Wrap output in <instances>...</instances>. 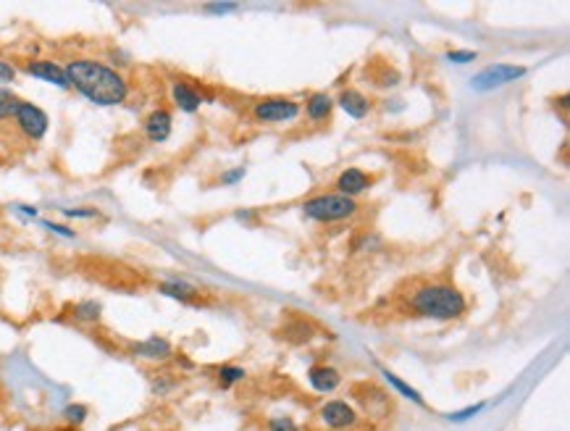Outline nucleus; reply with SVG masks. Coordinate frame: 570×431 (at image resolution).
I'll use <instances>...</instances> for the list:
<instances>
[{
  "label": "nucleus",
  "instance_id": "obj_1",
  "mask_svg": "<svg viewBox=\"0 0 570 431\" xmlns=\"http://www.w3.org/2000/svg\"><path fill=\"white\" fill-rule=\"evenodd\" d=\"M66 76L71 87H76L87 100L98 103V105H119L129 92L119 71H113L110 66H103L98 61H87V58L71 61L66 66Z\"/></svg>",
  "mask_w": 570,
  "mask_h": 431
},
{
  "label": "nucleus",
  "instance_id": "obj_2",
  "mask_svg": "<svg viewBox=\"0 0 570 431\" xmlns=\"http://www.w3.org/2000/svg\"><path fill=\"white\" fill-rule=\"evenodd\" d=\"M413 308L426 318L450 321L465 313V297L450 285H431L413 294Z\"/></svg>",
  "mask_w": 570,
  "mask_h": 431
},
{
  "label": "nucleus",
  "instance_id": "obj_3",
  "mask_svg": "<svg viewBox=\"0 0 570 431\" xmlns=\"http://www.w3.org/2000/svg\"><path fill=\"white\" fill-rule=\"evenodd\" d=\"M303 213L313 221H342L358 213V202L344 195H318L303 202Z\"/></svg>",
  "mask_w": 570,
  "mask_h": 431
},
{
  "label": "nucleus",
  "instance_id": "obj_4",
  "mask_svg": "<svg viewBox=\"0 0 570 431\" xmlns=\"http://www.w3.org/2000/svg\"><path fill=\"white\" fill-rule=\"evenodd\" d=\"M520 76H525L523 66L494 64V66H487L484 71H478L476 76L470 79V90L492 92V90H499V87H505V84L515 82V79H520Z\"/></svg>",
  "mask_w": 570,
  "mask_h": 431
},
{
  "label": "nucleus",
  "instance_id": "obj_5",
  "mask_svg": "<svg viewBox=\"0 0 570 431\" xmlns=\"http://www.w3.org/2000/svg\"><path fill=\"white\" fill-rule=\"evenodd\" d=\"M252 116L263 124H284V121H294L300 116V105L294 100H281V98H271V100L257 103L252 108Z\"/></svg>",
  "mask_w": 570,
  "mask_h": 431
},
{
  "label": "nucleus",
  "instance_id": "obj_6",
  "mask_svg": "<svg viewBox=\"0 0 570 431\" xmlns=\"http://www.w3.org/2000/svg\"><path fill=\"white\" fill-rule=\"evenodd\" d=\"M16 121H18V127H21V132H24L29 139L45 137V132H47L45 110H40L37 105H32V103H21V105H18Z\"/></svg>",
  "mask_w": 570,
  "mask_h": 431
},
{
  "label": "nucleus",
  "instance_id": "obj_7",
  "mask_svg": "<svg viewBox=\"0 0 570 431\" xmlns=\"http://www.w3.org/2000/svg\"><path fill=\"white\" fill-rule=\"evenodd\" d=\"M321 421L329 429H352L358 423V413L344 400H331L321 408Z\"/></svg>",
  "mask_w": 570,
  "mask_h": 431
},
{
  "label": "nucleus",
  "instance_id": "obj_8",
  "mask_svg": "<svg viewBox=\"0 0 570 431\" xmlns=\"http://www.w3.org/2000/svg\"><path fill=\"white\" fill-rule=\"evenodd\" d=\"M27 71L37 79H42V82H50L55 87H61V90H69L71 82H69V76H66V69H61L58 64L53 61H32L27 66Z\"/></svg>",
  "mask_w": 570,
  "mask_h": 431
},
{
  "label": "nucleus",
  "instance_id": "obj_9",
  "mask_svg": "<svg viewBox=\"0 0 570 431\" xmlns=\"http://www.w3.org/2000/svg\"><path fill=\"white\" fill-rule=\"evenodd\" d=\"M368 187H371V179H368V174L360 171V168H347V171H342L339 179H337V190H339V195H344V197H355V195L366 192Z\"/></svg>",
  "mask_w": 570,
  "mask_h": 431
},
{
  "label": "nucleus",
  "instance_id": "obj_10",
  "mask_svg": "<svg viewBox=\"0 0 570 431\" xmlns=\"http://www.w3.org/2000/svg\"><path fill=\"white\" fill-rule=\"evenodd\" d=\"M145 134L150 142H163L171 134V113L163 108L153 110L145 121Z\"/></svg>",
  "mask_w": 570,
  "mask_h": 431
},
{
  "label": "nucleus",
  "instance_id": "obj_11",
  "mask_svg": "<svg viewBox=\"0 0 570 431\" xmlns=\"http://www.w3.org/2000/svg\"><path fill=\"white\" fill-rule=\"evenodd\" d=\"M308 381H310V386L315 392H334V389L339 386L342 377H339V371L331 366H313L310 371H308Z\"/></svg>",
  "mask_w": 570,
  "mask_h": 431
},
{
  "label": "nucleus",
  "instance_id": "obj_12",
  "mask_svg": "<svg viewBox=\"0 0 570 431\" xmlns=\"http://www.w3.org/2000/svg\"><path fill=\"white\" fill-rule=\"evenodd\" d=\"M339 105L344 108V113L347 116H352V119H363L368 113V108H371V103H368L366 95H360L358 90H344L339 95Z\"/></svg>",
  "mask_w": 570,
  "mask_h": 431
},
{
  "label": "nucleus",
  "instance_id": "obj_13",
  "mask_svg": "<svg viewBox=\"0 0 570 431\" xmlns=\"http://www.w3.org/2000/svg\"><path fill=\"white\" fill-rule=\"evenodd\" d=\"M171 95H174L176 105H179L182 110H187V113H194V110L200 108V103H202L200 92L192 90L190 84H184V82H176L174 90H171Z\"/></svg>",
  "mask_w": 570,
  "mask_h": 431
},
{
  "label": "nucleus",
  "instance_id": "obj_14",
  "mask_svg": "<svg viewBox=\"0 0 570 431\" xmlns=\"http://www.w3.org/2000/svg\"><path fill=\"white\" fill-rule=\"evenodd\" d=\"M134 352H137V355H142V358H150V360H165L168 355H171V345H168L165 340H158V337H153V340L134 345Z\"/></svg>",
  "mask_w": 570,
  "mask_h": 431
},
{
  "label": "nucleus",
  "instance_id": "obj_15",
  "mask_svg": "<svg viewBox=\"0 0 570 431\" xmlns=\"http://www.w3.org/2000/svg\"><path fill=\"white\" fill-rule=\"evenodd\" d=\"M331 105H334V100H331L329 95L318 92V95H313L310 100H308V116L313 121H323L331 113Z\"/></svg>",
  "mask_w": 570,
  "mask_h": 431
},
{
  "label": "nucleus",
  "instance_id": "obj_16",
  "mask_svg": "<svg viewBox=\"0 0 570 431\" xmlns=\"http://www.w3.org/2000/svg\"><path fill=\"white\" fill-rule=\"evenodd\" d=\"M284 337L289 342H294V345H303V342H308L313 337V326L305 321H292L284 326Z\"/></svg>",
  "mask_w": 570,
  "mask_h": 431
},
{
  "label": "nucleus",
  "instance_id": "obj_17",
  "mask_svg": "<svg viewBox=\"0 0 570 431\" xmlns=\"http://www.w3.org/2000/svg\"><path fill=\"white\" fill-rule=\"evenodd\" d=\"M21 98H16L11 90H0V121L3 119H16L18 105H21Z\"/></svg>",
  "mask_w": 570,
  "mask_h": 431
},
{
  "label": "nucleus",
  "instance_id": "obj_18",
  "mask_svg": "<svg viewBox=\"0 0 570 431\" xmlns=\"http://www.w3.org/2000/svg\"><path fill=\"white\" fill-rule=\"evenodd\" d=\"M161 292L168 294V297H176L182 303H190L194 297V287L182 285V282H165V285H161Z\"/></svg>",
  "mask_w": 570,
  "mask_h": 431
},
{
  "label": "nucleus",
  "instance_id": "obj_19",
  "mask_svg": "<svg viewBox=\"0 0 570 431\" xmlns=\"http://www.w3.org/2000/svg\"><path fill=\"white\" fill-rule=\"evenodd\" d=\"M384 377H386V381H389V384L395 386L397 392H400V395L402 397H407V400H413V403H418V405H423V397L418 395V392H415L413 386H407L402 381V379H397L395 374H389V371H384Z\"/></svg>",
  "mask_w": 570,
  "mask_h": 431
},
{
  "label": "nucleus",
  "instance_id": "obj_20",
  "mask_svg": "<svg viewBox=\"0 0 570 431\" xmlns=\"http://www.w3.org/2000/svg\"><path fill=\"white\" fill-rule=\"evenodd\" d=\"M245 379V368L239 366H221L219 368V384L221 386H231Z\"/></svg>",
  "mask_w": 570,
  "mask_h": 431
},
{
  "label": "nucleus",
  "instance_id": "obj_21",
  "mask_svg": "<svg viewBox=\"0 0 570 431\" xmlns=\"http://www.w3.org/2000/svg\"><path fill=\"white\" fill-rule=\"evenodd\" d=\"M74 316L79 318V321H98L100 318V303H79L76 305V311H74Z\"/></svg>",
  "mask_w": 570,
  "mask_h": 431
},
{
  "label": "nucleus",
  "instance_id": "obj_22",
  "mask_svg": "<svg viewBox=\"0 0 570 431\" xmlns=\"http://www.w3.org/2000/svg\"><path fill=\"white\" fill-rule=\"evenodd\" d=\"M268 431H300V426L286 415H276V418L268 421Z\"/></svg>",
  "mask_w": 570,
  "mask_h": 431
},
{
  "label": "nucleus",
  "instance_id": "obj_23",
  "mask_svg": "<svg viewBox=\"0 0 570 431\" xmlns=\"http://www.w3.org/2000/svg\"><path fill=\"white\" fill-rule=\"evenodd\" d=\"M64 415L69 423H82L84 418H87V408H84V405H69L64 410Z\"/></svg>",
  "mask_w": 570,
  "mask_h": 431
},
{
  "label": "nucleus",
  "instance_id": "obj_24",
  "mask_svg": "<svg viewBox=\"0 0 570 431\" xmlns=\"http://www.w3.org/2000/svg\"><path fill=\"white\" fill-rule=\"evenodd\" d=\"M473 58H476L473 50H452V53H447V61H452V64H470Z\"/></svg>",
  "mask_w": 570,
  "mask_h": 431
},
{
  "label": "nucleus",
  "instance_id": "obj_25",
  "mask_svg": "<svg viewBox=\"0 0 570 431\" xmlns=\"http://www.w3.org/2000/svg\"><path fill=\"white\" fill-rule=\"evenodd\" d=\"M484 410V403H478V405H473V408H465V410H460V413H452L450 415V421H468V418H473L476 413H481Z\"/></svg>",
  "mask_w": 570,
  "mask_h": 431
},
{
  "label": "nucleus",
  "instance_id": "obj_26",
  "mask_svg": "<svg viewBox=\"0 0 570 431\" xmlns=\"http://www.w3.org/2000/svg\"><path fill=\"white\" fill-rule=\"evenodd\" d=\"M208 13H229V11H237V3H211L205 6Z\"/></svg>",
  "mask_w": 570,
  "mask_h": 431
},
{
  "label": "nucleus",
  "instance_id": "obj_27",
  "mask_svg": "<svg viewBox=\"0 0 570 431\" xmlns=\"http://www.w3.org/2000/svg\"><path fill=\"white\" fill-rule=\"evenodd\" d=\"M245 179V168H234V171H226V174L221 176V182L223 184H237Z\"/></svg>",
  "mask_w": 570,
  "mask_h": 431
},
{
  "label": "nucleus",
  "instance_id": "obj_28",
  "mask_svg": "<svg viewBox=\"0 0 570 431\" xmlns=\"http://www.w3.org/2000/svg\"><path fill=\"white\" fill-rule=\"evenodd\" d=\"M16 76V69L11 64H6V61H0V84H6V82H11Z\"/></svg>",
  "mask_w": 570,
  "mask_h": 431
},
{
  "label": "nucleus",
  "instance_id": "obj_29",
  "mask_svg": "<svg viewBox=\"0 0 570 431\" xmlns=\"http://www.w3.org/2000/svg\"><path fill=\"white\" fill-rule=\"evenodd\" d=\"M45 226L50 231H55V234H64V237H74L71 229H66V226H61V224H50V221H45Z\"/></svg>",
  "mask_w": 570,
  "mask_h": 431
},
{
  "label": "nucleus",
  "instance_id": "obj_30",
  "mask_svg": "<svg viewBox=\"0 0 570 431\" xmlns=\"http://www.w3.org/2000/svg\"><path fill=\"white\" fill-rule=\"evenodd\" d=\"M66 216H71V219H92L95 211H64Z\"/></svg>",
  "mask_w": 570,
  "mask_h": 431
}]
</instances>
